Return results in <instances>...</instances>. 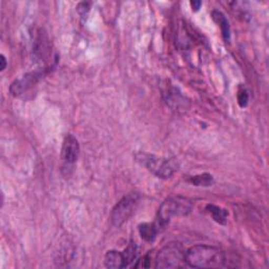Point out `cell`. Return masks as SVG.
<instances>
[{
    "label": "cell",
    "mask_w": 269,
    "mask_h": 269,
    "mask_svg": "<svg viewBox=\"0 0 269 269\" xmlns=\"http://www.w3.org/2000/svg\"><path fill=\"white\" fill-rule=\"evenodd\" d=\"M41 76V73L39 72H32L24 75V77L14 81L11 87L10 91L14 96H19L21 94H24L25 92H27L28 88H31L38 79Z\"/></svg>",
    "instance_id": "cell-7"
},
{
    "label": "cell",
    "mask_w": 269,
    "mask_h": 269,
    "mask_svg": "<svg viewBox=\"0 0 269 269\" xmlns=\"http://www.w3.org/2000/svg\"><path fill=\"white\" fill-rule=\"evenodd\" d=\"M238 101H239V104H240L241 108H245L246 106H247L248 94H247V92L245 91V89H241V91H239Z\"/></svg>",
    "instance_id": "cell-14"
},
{
    "label": "cell",
    "mask_w": 269,
    "mask_h": 269,
    "mask_svg": "<svg viewBox=\"0 0 269 269\" xmlns=\"http://www.w3.org/2000/svg\"><path fill=\"white\" fill-rule=\"evenodd\" d=\"M191 202L185 198H168L162 203L159 208L158 219H157V226L164 227L169 223L173 216L186 215L191 212Z\"/></svg>",
    "instance_id": "cell-3"
},
{
    "label": "cell",
    "mask_w": 269,
    "mask_h": 269,
    "mask_svg": "<svg viewBox=\"0 0 269 269\" xmlns=\"http://www.w3.org/2000/svg\"><path fill=\"white\" fill-rule=\"evenodd\" d=\"M123 257L125 261V267H129L134 261H137L139 258V250L138 247L134 244L131 243L128 248L123 251Z\"/></svg>",
    "instance_id": "cell-12"
},
{
    "label": "cell",
    "mask_w": 269,
    "mask_h": 269,
    "mask_svg": "<svg viewBox=\"0 0 269 269\" xmlns=\"http://www.w3.org/2000/svg\"><path fill=\"white\" fill-rule=\"evenodd\" d=\"M104 264L108 268H125L123 252L117 250L108 251L106 257H104Z\"/></svg>",
    "instance_id": "cell-8"
},
{
    "label": "cell",
    "mask_w": 269,
    "mask_h": 269,
    "mask_svg": "<svg viewBox=\"0 0 269 269\" xmlns=\"http://www.w3.org/2000/svg\"><path fill=\"white\" fill-rule=\"evenodd\" d=\"M134 159L142 166L146 167L152 174L160 179H168L177 170V165L174 160L161 158L155 155L140 152L134 155Z\"/></svg>",
    "instance_id": "cell-2"
},
{
    "label": "cell",
    "mask_w": 269,
    "mask_h": 269,
    "mask_svg": "<svg viewBox=\"0 0 269 269\" xmlns=\"http://www.w3.org/2000/svg\"><path fill=\"white\" fill-rule=\"evenodd\" d=\"M186 264L195 268H221L226 266L225 253L208 245H196L185 252Z\"/></svg>",
    "instance_id": "cell-1"
},
{
    "label": "cell",
    "mask_w": 269,
    "mask_h": 269,
    "mask_svg": "<svg viewBox=\"0 0 269 269\" xmlns=\"http://www.w3.org/2000/svg\"><path fill=\"white\" fill-rule=\"evenodd\" d=\"M206 208L208 209V212L212 214L213 219L215 222H218L220 224L226 223L228 213H227V211H225V209H223V208H221L219 206H215V205H207Z\"/></svg>",
    "instance_id": "cell-11"
},
{
    "label": "cell",
    "mask_w": 269,
    "mask_h": 269,
    "mask_svg": "<svg viewBox=\"0 0 269 269\" xmlns=\"http://www.w3.org/2000/svg\"><path fill=\"white\" fill-rule=\"evenodd\" d=\"M186 263L185 252L177 243L167 244L156 257V268H180Z\"/></svg>",
    "instance_id": "cell-5"
},
{
    "label": "cell",
    "mask_w": 269,
    "mask_h": 269,
    "mask_svg": "<svg viewBox=\"0 0 269 269\" xmlns=\"http://www.w3.org/2000/svg\"><path fill=\"white\" fill-rule=\"evenodd\" d=\"M159 228L155 224H151V223H144L141 224L139 226V233L142 237V239H144L145 241L152 242L155 240V238L158 234Z\"/></svg>",
    "instance_id": "cell-9"
},
{
    "label": "cell",
    "mask_w": 269,
    "mask_h": 269,
    "mask_svg": "<svg viewBox=\"0 0 269 269\" xmlns=\"http://www.w3.org/2000/svg\"><path fill=\"white\" fill-rule=\"evenodd\" d=\"M141 196L139 192H130L118 202L111 213V222L115 226L120 227L136 212L140 203Z\"/></svg>",
    "instance_id": "cell-4"
},
{
    "label": "cell",
    "mask_w": 269,
    "mask_h": 269,
    "mask_svg": "<svg viewBox=\"0 0 269 269\" xmlns=\"http://www.w3.org/2000/svg\"><path fill=\"white\" fill-rule=\"evenodd\" d=\"M190 182L195 186H203V188H209L215 183L214 177L211 174H202L190 178Z\"/></svg>",
    "instance_id": "cell-13"
},
{
    "label": "cell",
    "mask_w": 269,
    "mask_h": 269,
    "mask_svg": "<svg viewBox=\"0 0 269 269\" xmlns=\"http://www.w3.org/2000/svg\"><path fill=\"white\" fill-rule=\"evenodd\" d=\"M213 17L215 20L216 24L220 25L224 39L229 40L230 28H229V24H228V20L226 19V17L224 16V15L219 11H214L213 12Z\"/></svg>",
    "instance_id": "cell-10"
},
{
    "label": "cell",
    "mask_w": 269,
    "mask_h": 269,
    "mask_svg": "<svg viewBox=\"0 0 269 269\" xmlns=\"http://www.w3.org/2000/svg\"><path fill=\"white\" fill-rule=\"evenodd\" d=\"M80 154L79 142L73 134H67L62 145V160L67 165H72L77 161Z\"/></svg>",
    "instance_id": "cell-6"
},
{
    "label": "cell",
    "mask_w": 269,
    "mask_h": 269,
    "mask_svg": "<svg viewBox=\"0 0 269 269\" xmlns=\"http://www.w3.org/2000/svg\"><path fill=\"white\" fill-rule=\"evenodd\" d=\"M0 60H1V71H4L5 70V67H6V59L3 55H1V59H0Z\"/></svg>",
    "instance_id": "cell-16"
},
{
    "label": "cell",
    "mask_w": 269,
    "mask_h": 269,
    "mask_svg": "<svg viewBox=\"0 0 269 269\" xmlns=\"http://www.w3.org/2000/svg\"><path fill=\"white\" fill-rule=\"evenodd\" d=\"M202 5V2L201 1H191V6H192V10L195 9V11H198L200 9V6Z\"/></svg>",
    "instance_id": "cell-15"
}]
</instances>
